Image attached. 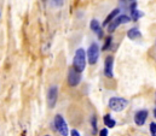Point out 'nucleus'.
Listing matches in <instances>:
<instances>
[{
	"label": "nucleus",
	"mask_w": 156,
	"mask_h": 136,
	"mask_svg": "<svg viewBox=\"0 0 156 136\" xmlns=\"http://www.w3.org/2000/svg\"><path fill=\"white\" fill-rule=\"evenodd\" d=\"M70 136H80L78 130H75V129H73L72 131H70Z\"/></svg>",
	"instance_id": "20"
},
{
	"label": "nucleus",
	"mask_w": 156,
	"mask_h": 136,
	"mask_svg": "<svg viewBox=\"0 0 156 136\" xmlns=\"http://www.w3.org/2000/svg\"><path fill=\"white\" fill-rule=\"evenodd\" d=\"M119 12H120V8H115V10H113V11L110 12V15H108V16H107L105 21L103 22V25H104V27L109 25V24L113 22V19H115V17L119 15Z\"/></svg>",
	"instance_id": "12"
},
{
	"label": "nucleus",
	"mask_w": 156,
	"mask_h": 136,
	"mask_svg": "<svg viewBox=\"0 0 156 136\" xmlns=\"http://www.w3.org/2000/svg\"><path fill=\"white\" fill-rule=\"evenodd\" d=\"M52 2H53V5H56V6H62L63 5V0H51Z\"/></svg>",
	"instance_id": "18"
},
{
	"label": "nucleus",
	"mask_w": 156,
	"mask_h": 136,
	"mask_svg": "<svg viewBox=\"0 0 156 136\" xmlns=\"http://www.w3.org/2000/svg\"><path fill=\"white\" fill-rule=\"evenodd\" d=\"M147 118H148V111H145V110L138 111V112L134 114V123H136L137 125L142 127V125L145 123Z\"/></svg>",
	"instance_id": "9"
},
{
	"label": "nucleus",
	"mask_w": 156,
	"mask_h": 136,
	"mask_svg": "<svg viewBox=\"0 0 156 136\" xmlns=\"http://www.w3.org/2000/svg\"><path fill=\"white\" fill-rule=\"evenodd\" d=\"M131 19H132V18H131L129 16H127V15H120L119 17H116V18H115V19H114V21L108 25V32H109V33H113L117 27H120L121 24L128 23Z\"/></svg>",
	"instance_id": "5"
},
{
	"label": "nucleus",
	"mask_w": 156,
	"mask_h": 136,
	"mask_svg": "<svg viewBox=\"0 0 156 136\" xmlns=\"http://www.w3.org/2000/svg\"><path fill=\"white\" fill-rule=\"evenodd\" d=\"M154 136H156V135H154Z\"/></svg>",
	"instance_id": "23"
},
{
	"label": "nucleus",
	"mask_w": 156,
	"mask_h": 136,
	"mask_svg": "<svg viewBox=\"0 0 156 136\" xmlns=\"http://www.w3.org/2000/svg\"><path fill=\"white\" fill-rule=\"evenodd\" d=\"M150 131L153 135H156V123H151L150 124Z\"/></svg>",
	"instance_id": "16"
},
{
	"label": "nucleus",
	"mask_w": 156,
	"mask_h": 136,
	"mask_svg": "<svg viewBox=\"0 0 156 136\" xmlns=\"http://www.w3.org/2000/svg\"><path fill=\"white\" fill-rule=\"evenodd\" d=\"M57 97H58V88L56 86H52L48 89V93H47V104H48L50 108L55 107L56 101H57Z\"/></svg>",
	"instance_id": "7"
},
{
	"label": "nucleus",
	"mask_w": 156,
	"mask_h": 136,
	"mask_svg": "<svg viewBox=\"0 0 156 136\" xmlns=\"http://www.w3.org/2000/svg\"><path fill=\"white\" fill-rule=\"evenodd\" d=\"M154 116H155V118H156V108H155V111H154Z\"/></svg>",
	"instance_id": "21"
},
{
	"label": "nucleus",
	"mask_w": 156,
	"mask_h": 136,
	"mask_svg": "<svg viewBox=\"0 0 156 136\" xmlns=\"http://www.w3.org/2000/svg\"><path fill=\"white\" fill-rule=\"evenodd\" d=\"M128 105V101L123 98H112L109 100V107L115 111V112H121L123 111Z\"/></svg>",
	"instance_id": "2"
},
{
	"label": "nucleus",
	"mask_w": 156,
	"mask_h": 136,
	"mask_svg": "<svg viewBox=\"0 0 156 136\" xmlns=\"http://www.w3.org/2000/svg\"><path fill=\"white\" fill-rule=\"evenodd\" d=\"M127 37L131 39V40H137V39L142 37V33H140V30L138 28H131L127 32Z\"/></svg>",
	"instance_id": "11"
},
{
	"label": "nucleus",
	"mask_w": 156,
	"mask_h": 136,
	"mask_svg": "<svg viewBox=\"0 0 156 136\" xmlns=\"http://www.w3.org/2000/svg\"><path fill=\"white\" fill-rule=\"evenodd\" d=\"M113 65H114V58L112 56L107 57L105 62H104V75L108 78H112L114 76V73H113Z\"/></svg>",
	"instance_id": "8"
},
{
	"label": "nucleus",
	"mask_w": 156,
	"mask_h": 136,
	"mask_svg": "<svg viewBox=\"0 0 156 136\" xmlns=\"http://www.w3.org/2000/svg\"><path fill=\"white\" fill-rule=\"evenodd\" d=\"M92 128H93V133L97 131V124H96V117H92Z\"/></svg>",
	"instance_id": "17"
},
{
	"label": "nucleus",
	"mask_w": 156,
	"mask_h": 136,
	"mask_svg": "<svg viewBox=\"0 0 156 136\" xmlns=\"http://www.w3.org/2000/svg\"><path fill=\"white\" fill-rule=\"evenodd\" d=\"M90 28L92 29V32H94V33L97 34V36H98L99 39H102V37H103V30H102V27L99 25V22H98L97 19H92V21H91Z\"/></svg>",
	"instance_id": "10"
},
{
	"label": "nucleus",
	"mask_w": 156,
	"mask_h": 136,
	"mask_svg": "<svg viewBox=\"0 0 156 136\" xmlns=\"http://www.w3.org/2000/svg\"><path fill=\"white\" fill-rule=\"evenodd\" d=\"M99 58V47L97 43H92L87 49V59L91 65L96 64Z\"/></svg>",
	"instance_id": "4"
},
{
	"label": "nucleus",
	"mask_w": 156,
	"mask_h": 136,
	"mask_svg": "<svg viewBox=\"0 0 156 136\" xmlns=\"http://www.w3.org/2000/svg\"><path fill=\"white\" fill-rule=\"evenodd\" d=\"M99 136H108V129H102L99 131Z\"/></svg>",
	"instance_id": "19"
},
{
	"label": "nucleus",
	"mask_w": 156,
	"mask_h": 136,
	"mask_svg": "<svg viewBox=\"0 0 156 136\" xmlns=\"http://www.w3.org/2000/svg\"><path fill=\"white\" fill-rule=\"evenodd\" d=\"M112 40H113V39H112V36H109V37L105 40V45L103 46V51L108 49V47H109V46H110V43H112Z\"/></svg>",
	"instance_id": "15"
},
{
	"label": "nucleus",
	"mask_w": 156,
	"mask_h": 136,
	"mask_svg": "<svg viewBox=\"0 0 156 136\" xmlns=\"http://www.w3.org/2000/svg\"><path fill=\"white\" fill-rule=\"evenodd\" d=\"M45 136H50V135H45Z\"/></svg>",
	"instance_id": "22"
},
{
	"label": "nucleus",
	"mask_w": 156,
	"mask_h": 136,
	"mask_svg": "<svg viewBox=\"0 0 156 136\" xmlns=\"http://www.w3.org/2000/svg\"><path fill=\"white\" fill-rule=\"evenodd\" d=\"M103 122H104V124H105L108 128H114V127H115V124H116V122L112 118V116H110V114H105V116H104V118H103Z\"/></svg>",
	"instance_id": "13"
},
{
	"label": "nucleus",
	"mask_w": 156,
	"mask_h": 136,
	"mask_svg": "<svg viewBox=\"0 0 156 136\" xmlns=\"http://www.w3.org/2000/svg\"><path fill=\"white\" fill-rule=\"evenodd\" d=\"M143 12L142 11H139V10H133L132 11V16H131V18L133 19V21H138L140 17H143Z\"/></svg>",
	"instance_id": "14"
},
{
	"label": "nucleus",
	"mask_w": 156,
	"mask_h": 136,
	"mask_svg": "<svg viewBox=\"0 0 156 136\" xmlns=\"http://www.w3.org/2000/svg\"><path fill=\"white\" fill-rule=\"evenodd\" d=\"M85 66H86V54H85V51L82 48H79V49H76L75 56H74L73 68L81 73L85 70Z\"/></svg>",
	"instance_id": "1"
},
{
	"label": "nucleus",
	"mask_w": 156,
	"mask_h": 136,
	"mask_svg": "<svg viewBox=\"0 0 156 136\" xmlns=\"http://www.w3.org/2000/svg\"><path fill=\"white\" fill-rule=\"evenodd\" d=\"M55 127H56L57 131L62 136H68V134H69L68 125H67L64 118L61 114H56V117H55Z\"/></svg>",
	"instance_id": "3"
},
{
	"label": "nucleus",
	"mask_w": 156,
	"mask_h": 136,
	"mask_svg": "<svg viewBox=\"0 0 156 136\" xmlns=\"http://www.w3.org/2000/svg\"><path fill=\"white\" fill-rule=\"evenodd\" d=\"M81 81V73L78 72L74 68H70L68 71V83L72 87H76Z\"/></svg>",
	"instance_id": "6"
}]
</instances>
